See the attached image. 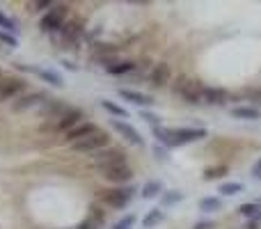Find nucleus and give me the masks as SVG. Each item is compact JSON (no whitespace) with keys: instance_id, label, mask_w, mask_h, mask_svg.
Segmentation results:
<instances>
[{"instance_id":"1","label":"nucleus","mask_w":261,"mask_h":229,"mask_svg":"<svg viewBox=\"0 0 261 229\" xmlns=\"http://www.w3.org/2000/svg\"><path fill=\"white\" fill-rule=\"evenodd\" d=\"M174 92L186 101V104L195 106V104H202V94H204V85L195 78L188 76H179L174 83Z\"/></svg>"},{"instance_id":"2","label":"nucleus","mask_w":261,"mask_h":229,"mask_svg":"<svg viewBox=\"0 0 261 229\" xmlns=\"http://www.w3.org/2000/svg\"><path fill=\"white\" fill-rule=\"evenodd\" d=\"M135 195V188L133 186H115V188H108L101 193V202L106 204V207L110 209H126L130 204V199H133Z\"/></svg>"},{"instance_id":"3","label":"nucleus","mask_w":261,"mask_h":229,"mask_svg":"<svg viewBox=\"0 0 261 229\" xmlns=\"http://www.w3.org/2000/svg\"><path fill=\"white\" fill-rule=\"evenodd\" d=\"M67 16H69V7H67V5H53V7H50L48 12L41 16V21H39L41 32H58V30H62L64 18H67Z\"/></svg>"},{"instance_id":"4","label":"nucleus","mask_w":261,"mask_h":229,"mask_svg":"<svg viewBox=\"0 0 261 229\" xmlns=\"http://www.w3.org/2000/svg\"><path fill=\"white\" fill-rule=\"evenodd\" d=\"M110 144V135L106 133V131H96V133H92V135H87V138H83V140H78V142H73L71 144V149L73 151H83V154H90V151H101V149H106Z\"/></svg>"},{"instance_id":"5","label":"nucleus","mask_w":261,"mask_h":229,"mask_svg":"<svg viewBox=\"0 0 261 229\" xmlns=\"http://www.w3.org/2000/svg\"><path fill=\"white\" fill-rule=\"evenodd\" d=\"M208 135L206 129L202 126H181V129H172V149L174 147H184V144H190V142H199Z\"/></svg>"},{"instance_id":"6","label":"nucleus","mask_w":261,"mask_h":229,"mask_svg":"<svg viewBox=\"0 0 261 229\" xmlns=\"http://www.w3.org/2000/svg\"><path fill=\"white\" fill-rule=\"evenodd\" d=\"M126 163V151L119 147H106L101 151H96L94 156V167L103 170V167H113V165H124Z\"/></svg>"},{"instance_id":"7","label":"nucleus","mask_w":261,"mask_h":229,"mask_svg":"<svg viewBox=\"0 0 261 229\" xmlns=\"http://www.w3.org/2000/svg\"><path fill=\"white\" fill-rule=\"evenodd\" d=\"M101 176H103L106 181H110V184L115 186H124L128 184L130 179H133V170L128 167V163H124V165H113V167H103V170H99Z\"/></svg>"},{"instance_id":"8","label":"nucleus","mask_w":261,"mask_h":229,"mask_svg":"<svg viewBox=\"0 0 261 229\" xmlns=\"http://www.w3.org/2000/svg\"><path fill=\"white\" fill-rule=\"evenodd\" d=\"M23 90H25V81H23V78H18V76L0 78V104L18 96Z\"/></svg>"},{"instance_id":"9","label":"nucleus","mask_w":261,"mask_h":229,"mask_svg":"<svg viewBox=\"0 0 261 229\" xmlns=\"http://www.w3.org/2000/svg\"><path fill=\"white\" fill-rule=\"evenodd\" d=\"M113 124V129L117 131L119 135H122L124 140H126L128 144H133V147H144V138L140 135V131L135 129V126H130L128 121H122V119H113L110 121Z\"/></svg>"},{"instance_id":"10","label":"nucleus","mask_w":261,"mask_h":229,"mask_svg":"<svg viewBox=\"0 0 261 229\" xmlns=\"http://www.w3.org/2000/svg\"><path fill=\"white\" fill-rule=\"evenodd\" d=\"M46 101H48L46 92H28V94L18 96V101H14L12 110L14 113H23V110H30V108H35V106H39V104H46Z\"/></svg>"},{"instance_id":"11","label":"nucleus","mask_w":261,"mask_h":229,"mask_svg":"<svg viewBox=\"0 0 261 229\" xmlns=\"http://www.w3.org/2000/svg\"><path fill=\"white\" fill-rule=\"evenodd\" d=\"M69 110H71V106L62 104V101H58V99H48L46 104H41V115L53 119V121H60Z\"/></svg>"},{"instance_id":"12","label":"nucleus","mask_w":261,"mask_h":229,"mask_svg":"<svg viewBox=\"0 0 261 229\" xmlns=\"http://www.w3.org/2000/svg\"><path fill=\"white\" fill-rule=\"evenodd\" d=\"M172 78V69L167 62H158L153 64L151 73H149V83H151V87H165L167 83H170Z\"/></svg>"},{"instance_id":"13","label":"nucleus","mask_w":261,"mask_h":229,"mask_svg":"<svg viewBox=\"0 0 261 229\" xmlns=\"http://www.w3.org/2000/svg\"><path fill=\"white\" fill-rule=\"evenodd\" d=\"M229 101V92L225 87H204V94H202V104L208 106H227Z\"/></svg>"},{"instance_id":"14","label":"nucleus","mask_w":261,"mask_h":229,"mask_svg":"<svg viewBox=\"0 0 261 229\" xmlns=\"http://www.w3.org/2000/svg\"><path fill=\"white\" fill-rule=\"evenodd\" d=\"M83 117H85V113H83L81 108H71L67 115L62 117V119L55 121L53 126H55V131H67V133H69V131L76 129L78 124H83Z\"/></svg>"},{"instance_id":"15","label":"nucleus","mask_w":261,"mask_h":229,"mask_svg":"<svg viewBox=\"0 0 261 229\" xmlns=\"http://www.w3.org/2000/svg\"><path fill=\"white\" fill-rule=\"evenodd\" d=\"M119 96H122L124 101H128V104L133 106H140V108H147V106H153V96L144 94V92H138V90H119Z\"/></svg>"},{"instance_id":"16","label":"nucleus","mask_w":261,"mask_h":229,"mask_svg":"<svg viewBox=\"0 0 261 229\" xmlns=\"http://www.w3.org/2000/svg\"><path fill=\"white\" fill-rule=\"evenodd\" d=\"M99 131V126L96 124H92V121H83V124H78L76 129H71L67 133V142L69 144H73V142H78V140H83V138H87V135H92V133H96Z\"/></svg>"},{"instance_id":"17","label":"nucleus","mask_w":261,"mask_h":229,"mask_svg":"<svg viewBox=\"0 0 261 229\" xmlns=\"http://www.w3.org/2000/svg\"><path fill=\"white\" fill-rule=\"evenodd\" d=\"M229 115L234 119H243V121H257L261 119V110L254 108V106H236V108L229 110Z\"/></svg>"},{"instance_id":"18","label":"nucleus","mask_w":261,"mask_h":229,"mask_svg":"<svg viewBox=\"0 0 261 229\" xmlns=\"http://www.w3.org/2000/svg\"><path fill=\"white\" fill-rule=\"evenodd\" d=\"M106 222V213L101 211V209L92 207L90 209V216L85 218V220L78 225V229H101V225Z\"/></svg>"},{"instance_id":"19","label":"nucleus","mask_w":261,"mask_h":229,"mask_svg":"<svg viewBox=\"0 0 261 229\" xmlns=\"http://www.w3.org/2000/svg\"><path fill=\"white\" fill-rule=\"evenodd\" d=\"M163 220H165V211H163L161 207H158V209H151V211H147V216L142 218V227H144V229H153V227L161 225Z\"/></svg>"},{"instance_id":"20","label":"nucleus","mask_w":261,"mask_h":229,"mask_svg":"<svg viewBox=\"0 0 261 229\" xmlns=\"http://www.w3.org/2000/svg\"><path fill=\"white\" fill-rule=\"evenodd\" d=\"M60 32H62V37L67 41H76L78 37L83 35V23L81 21H69V23H64Z\"/></svg>"},{"instance_id":"21","label":"nucleus","mask_w":261,"mask_h":229,"mask_svg":"<svg viewBox=\"0 0 261 229\" xmlns=\"http://www.w3.org/2000/svg\"><path fill=\"white\" fill-rule=\"evenodd\" d=\"M135 67H138V64L130 62V60H122V62H115V64H110V67H106V71H108L110 76H124V73L135 71Z\"/></svg>"},{"instance_id":"22","label":"nucleus","mask_w":261,"mask_h":229,"mask_svg":"<svg viewBox=\"0 0 261 229\" xmlns=\"http://www.w3.org/2000/svg\"><path fill=\"white\" fill-rule=\"evenodd\" d=\"M163 195V181L151 179L142 186V197L144 199H153V197H161Z\"/></svg>"},{"instance_id":"23","label":"nucleus","mask_w":261,"mask_h":229,"mask_svg":"<svg viewBox=\"0 0 261 229\" xmlns=\"http://www.w3.org/2000/svg\"><path fill=\"white\" fill-rule=\"evenodd\" d=\"M239 213L243 218H248V220H257V218H261V204L259 202H245L239 207Z\"/></svg>"},{"instance_id":"24","label":"nucleus","mask_w":261,"mask_h":229,"mask_svg":"<svg viewBox=\"0 0 261 229\" xmlns=\"http://www.w3.org/2000/svg\"><path fill=\"white\" fill-rule=\"evenodd\" d=\"M184 197H186V195L181 193V190H163V195H161V209L174 207V204L184 202Z\"/></svg>"},{"instance_id":"25","label":"nucleus","mask_w":261,"mask_h":229,"mask_svg":"<svg viewBox=\"0 0 261 229\" xmlns=\"http://www.w3.org/2000/svg\"><path fill=\"white\" fill-rule=\"evenodd\" d=\"M101 108H103L106 113H110L113 117H119V119H126L128 117L126 108H122L119 104H115V101H110V99H101Z\"/></svg>"},{"instance_id":"26","label":"nucleus","mask_w":261,"mask_h":229,"mask_svg":"<svg viewBox=\"0 0 261 229\" xmlns=\"http://www.w3.org/2000/svg\"><path fill=\"white\" fill-rule=\"evenodd\" d=\"M243 190H245V186L241 181H225V184H220L218 193L225 195V197H234V195H241Z\"/></svg>"},{"instance_id":"27","label":"nucleus","mask_w":261,"mask_h":229,"mask_svg":"<svg viewBox=\"0 0 261 229\" xmlns=\"http://www.w3.org/2000/svg\"><path fill=\"white\" fill-rule=\"evenodd\" d=\"M35 73H37V76H39L44 83H50L53 87H62V85H64V78L60 76V73L50 71V69H37Z\"/></svg>"},{"instance_id":"28","label":"nucleus","mask_w":261,"mask_h":229,"mask_svg":"<svg viewBox=\"0 0 261 229\" xmlns=\"http://www.w3.org/2000/svg\"><path fill=\"white\" fill-rule=\"evenodd\" d=\"M222 209V199L220 197H202L199 199V211H204V213H218Z\"/></svg>"},{"instance_id":"29","label":"nucleus","mask_w":261,"mask_h":229,"mask_svg":"<svg viewBox=\"0 0 261 229\" xmlns=\"http://www.w3.org/2000/svg\"><path fill=\"white\" fill-rule=\"evenodd\" d=\"M227 172H229L227 165H216V167H206L202 176H204V181H216V179H222Z\"/></svg>"},{"instance_id":"30","label":"nucleus","mask_w":261,"mask_h":229,"mask_svg":"<svg viewBox=\"0 0 261 229\" xmlns=\"http://www.w3.org/2000/svg\"><path fill=\"white\" fill-rule=\"evenodd\" d=\"M140 119H144L147 124H151L153 129L161 126V117H158L156 113H151V110H140Z\"/></svg>"},{"instance_id":"31","label":"nucleus","mask_w":261,"mask_h":229,"mask_svg":"<svg viewBox=\"0 0 261 229\" xmlns=\"http://www.w3.org/2000/svg\"><path fill=\"white\" fill-rule=\"evenodd\" d=\"M135 227V216L133 213H128V216H124L122 220H117L113 225V229H133Z\"/></svg>"},{"instance_id":"32","label":"nucleus","mask_w":261,"mask_h":229,"mask_svg":"<svg viewBox=\"0 0 261 229\" xmlns=\"http://www.w3.org/2000/svg\"><path fill=\"white\" fill-rule=\"evenodd\" d=\"M0 41H3V44H7V46H12V48H16V46H18V39L12 35V32H7V30H0Z\"/></svg>"},{"instance_id":"33","label":"nucleus","mask_w":261,"mask_h":229,"mask_svg":"<svg viewBox=\"0 0 261 229\" xmlns=\"http://www.w3.org/2000/svg\"><path fill=\"white\" fill-rule=\"evenodd\" d=\"M0 28H7V32H16L18 30L16 21H14V18H9V16H5L3 12H0Z\"/></svg>"},{"instance_id":"34","label":"nucleus","mask_w":261,"mask_h":229,"mask_svg":"<svg viewBox=\"0 0 261 229\" xmlns=\"http://www.w3.org/2000/svg\"><path fill=\"white\" fill-rule=\"evenodd\" d=\"M153 154H156L158 161H167V149L163 147V144H156V147H153Z\"/></svg>"},{"instance_id":"35","label":"nucleus","mask_w":261,"mask_h":229,"mask_svg":"<svg viewBox=\"0 0 261 229\" xmlns=\"http://www.w3.org/2000/svg\"><path fill=\"white\" fill-rule=\"evenodd\" d=\"M193 229H216V222L213 220H199V222H195Z\"/></svg>"},{"instance_id":"36","label":"nucleus","mask_w":261,"mask_h":229,"mask_svg":"<svg viewBox=\"0 0 261 229\" xmlns=\"http://www.w3.org/2000/svg\"><path fill=\"white\" fill-rule=\"evenodd\" d=\"M252 176L254 179H261V158L252 165Z\"/></svg>"},{"instance_id":"37","label":"nucleus","mask_w":261,"mask_h":229,"mask_svg":"<svg viewBox=\"0 0 261 229\" xmlns=\"http://www.w3.org/2000/svg\"><path fill=\"white\" fill-rule=\"evenodd\" d=\"M32 7L35 9H46V7H53V3H50V0H39V3H35Z\"/></svg>"},{"instance_id":"38","label":"nucleus","mask_w":261,"mask_h":229,"mask_svg":"<svg viewBox=\"0 0 261 229\" xmlns=\"http://www.w3.org/2000/svg\"><path fill=\"white\" fill-rule=\"evenodd\" d=\"M62 64H64V67H67V69H69V71H76V69H78L76 64H73V62H69V60H64Z\"/></svg>"},{"instance_id":"39","label":"nucleus","mask_w":261,"mask_h":229,"mask_svg":"<svg viewBox=\"0 0 261 229\" xmlns=\"http://www.w3.org/2000/svg\"><path fill=\"white\" fill-rule=\"evenodd\" d=\"M245 229H259V227H257V220H250V222H248V227H245Z\"/></svg>"}]
</instances>
